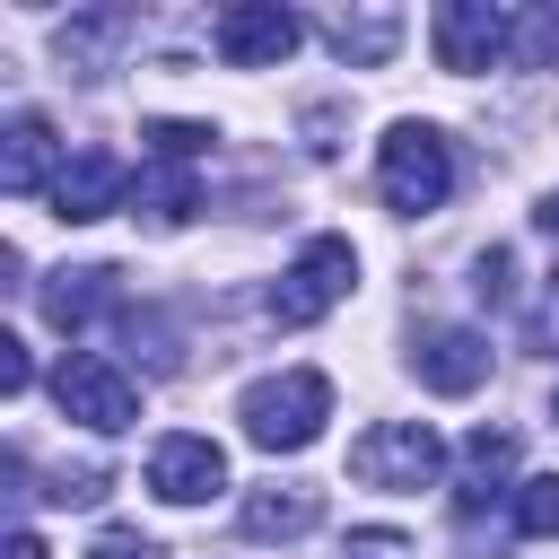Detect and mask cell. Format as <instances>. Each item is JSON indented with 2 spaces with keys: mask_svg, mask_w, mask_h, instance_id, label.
<instances>
[{
  "mask_svg": "<svg viewBox=\"0 0 559 559\" xmlns=\"http://www.w3.org/2000/svg\"><path fill=\"white\" fill-rule=\"evenodd\" d=\"M236 419L262 454H306L332 419V376L323 367H280V376H253L236 393Z\"/></svg>",
  "mask_w": 559,
  "mask_h": 559,
  "instance_id": "1",
  "label": "cell"
},
{
  "mask_svg": "<svg viewBox=\"0 0 559 559\" xmlns=\"http://www.w3.org/2000/svg\"><path fill=\"white\" fill-rule=\"evenodd\" d=\"M376 192H384V210H402V218L445 210V192H454V148H445V131H437V122H393L384 148H376Z\"/></svg>",
  "mask_w": 559,
  "mask_h": 559,
  "instance_id": "2",
  "label": "cell"
},
{
  "mask_svg": "<svg viewBox=\"0 0 559 559\" xmlns=\"http://www.w3.org/2000/svg\"><path fill=\"white\" fill-rule=\"evenodd\" d=\"M349 288H358V253H349V236H314V245L280 271V288H271V323L306 332V323H323Z\"/></svg>",
  "mask_w": 559,
  "mask_h": 559,
  "instance_id": "3",
  "label": "cell"
},
{
  "mask_svg": "<svg viewBox=\"0 0 559 559\" xmlns=\"http://www.w3.org/2000/svg\"><path fill=\"white\" fill-rule=\"evenodd\" d=\"M52 402H61V419H79V428H96V437H122V428L140 419V384H131L114 358H96V349H70V358L52 367Z\"/></svg>",
  "mask_w": 559,
  "mask_h": 559,
  "instance_id": "4",
  "label": "cell"
},
{
  "mask_svg": "<svg viewBox=\"0 0 559 559\" xmlns=\"http://www.w3.org/2000/svg\"><path fill=\"white\" fill-rule=\"evenodd\" d=\"M437 472H445V445L428 419H376L349 445V480H367V489H428Z\"/></svg>",
  "mask_w": 559,
  "mask_h": 559,
  "instance_id": "5",
  "label": "cell"
},
{
  "mask_svg": "<svg viewBox=\"0 0 559 559\" xmlns=\"http://www.w3.org/2000/svg\"><path fill=\"white\" fill-rule=\"evenodd\" d=\"M297 9H280V0H236V9H218L210 17V52L227 61V70H280L288 52H297Z\"/></svg>",
  "mask_w": 559,
  "mask_h": 559,
  "instance_id": "6",
  "label": "cell"
},
{
  "mask_svg": "<svg viewBox=\"0 0 559 559\" xmlns=\"http://www.w3.org/2000/svg\"><path fill=\"white\" fill-rule=\"evenodd\" d=\"M428 44H437V70H489L515 52V9H489V0H445L428 17Z\"/></svg>",
  "mask_w": 559,
  "mask_h": 559,
  "instance_id": "7",
  "label": "cell"
},
{
  "mask_svg": "<svg viewBox=\"0 0 559 559\" xmlns=\"http://www.w3.org/2000/svg\"><path fill=\"white\" fill-rule=\"evenodd\" d=\"M122 192H131V175H122V157L114 148H79V157H61V175H52V218L61 227H87V218H105V210H122Z\"/></svg>",
  "mask_w": 559,
  "mask_h": 559,
  "instance_id": "8",
  "label": "cell"
},
{
  "mask_svg": "<svg viewBox=\"0 0 559 559\" xmlns=\"http://www.w3.org/2000/svg\"><path fill=\"white\" fill-rule=\"evenodd\" d=\"M148 489H157L166 507H201V498L227 489V454H218L210 437L175 428V437H157V454H148Z\"/></svg>",
  "mask_w": 559,
  "mask_h": 559,
  "instance_id": "9",
  "label": "cell"
},
{
  "mask_svg": "<svg viewBox=\"0 0 559 559\" xmlns=\"http://www.w3.org/2000/svg\"><path fill=\"white\" fill-rule=\"evenodd\" d=\"M419 384L428 393H480L489 384V332H472V323L419 332Z\"/></svg>",
  "mask_w": 559,
  "mask_h": 559,
  "instance_id": "10",
  "label": "cell"
},
{
  "mask_svg": "<svg viewBox=\"0 0 559 559\" xmlns=\"http://www.w3.org/2000/svg\"><path fill=\"white\" fill-rule=\"evenodd\" d=\"M52 157H61L52 122L44 114H9V131H0V192H17V201L26 192H52V175H61Z\"/></svg>",
  "mask_w": 559,
  "mask_h": 559,
  "instance_id": "11",
  "label": "cell"
},
{
  "mask_svg": "<svg viewBox=\"0 0 559 559\" xmlns=\"http://www.w3.org/2000/svg\"><path fill=\"white\" fill-rule=\"evenodd\" d=\"M323 44H332L349 70H384L393 44H402V9H332V17H323Z\"/></svg>",
  "mask_w": 559,
  "mask_h": 559,
  "instance_id": "12",
  "label": "cell"
},
{
  "mask_svg": "<svg viewBox=\"0 0 559 559\" xmlns=\"http://www.w3.org/2000/svg\"><path fill=\"white\" fill-rule=\"evenodd\" d=\"M105 306H122V271H105V262H87V271H52V280H44V314H52L61 332H87Z\"/></svg>",
  "mask_w": 559,
  "mask_h": 559,
  "instance_id": "13",
  "label": "cell"
},
{
  "mask_svg": "<svg viewBox=\"0 0 559 559\" xmlns=\"http://www.w3.org/2000/svg\"><path fill=\"white\" fill-rule=\"evenodd\" d=\"M507 472H515V437H507V428H472V437H463V498H454L463 524L507 489Z\"/></svg>",
  "mask_w": 559,
  "mask_h": 559,
  "instance_id": "14",
  "label": "cell"
},
{
  "mask_svg": "<svg viewBox=\"0 0 559 559\" xmlns=\"http://www.w3.org/2000/svg\"><path fill=\"white\" fill-rule=\"evenodd\" d=\"M323 524V498L314 489H253L245 498V542H297Z\"/></svg>",
  "mask_w": 559,
  "mask_h": 559,
  "instance_id": "15",
  "label": "cell"
},
{
  "mask_svg": "<svg viewBox=\"0 0 559 559\" xmlns=\"http://www.w3.org/2000/svg\"><path fill=\"white\" fill-rule=\"evenodd\" d=\"M140 210H148V227H183V218L201 210V183H192V166H166V157H157V175L140 183Z\"/></svg>",
  "mask_w": 559,
  "mask_h": 559,
  "instance_id": "16",
  "label": "cell"
},
{
  "mask_svg": "<svg viewBox=\"0 0 559 559\" xmlns=\"http://www.w3.org/2000/svg\"><path fill=\"white\" fill-rule=\"evenodd\" d=\"M122 35H131V9L70 17V26H61V61H70V70H96V52H105V44H122Z\"/></svg>",
  "mask_w": 559,
  "mask_h": 559,
  "instance_id": "17",
  "label": "cell"
},
{
  "mask_svg": "<svg viewBox=\"0 0 559 559\" xmlns=\"http://www.w3.org/2000/svg\"><path fill=\"white\" fill-rule=\"evenodd\" d=\"M515 70H550L559 61V0H542V9H515V52H507Z\"/></svg>",
  "mask_w": 559,
  "mask_h": 559,
  "instance_id": "18",
  "label": "cell"
},
{
  "mask_svg": "<svg viewBox=\"0 0 559 559\" xmlns=\"http://www.w3.org/2000/svg\"><path fill=\"white\" fill-rule=\"evenodd\" d=\"M515 533L559 542V472H542V480H524V489H515Z\"/></svg>",
  "mask_w": 559,
  "mask_h": 559,
  "instance_id": "19",
  "label": "cell"
},
{
  "mask_svg": "<svg viewBox=\"0 0 559 559\" xmlns=\"http://www.w3.org/2000/svg\"><path fill=\"white\" fill-rule=\"evenodd\" d=\"M140 140H148L166 166H192V157H210V122H140Z\"/></svg>",
  "mask_w": 559,
  "mask_h": 559,
  "instance_id": "20",
  "label": "cell"
},
{
  "mask_svg": "<svg viewBox=\"0 0 559 559\" xmlns=\"http://www.w3.org/2000/svg\"><path fill=\"white\" fill-rule=\"evenodd\" d=\"M472 288H480L489 306H507V297H515V253H507V245H489V253L472 262Z\"/></svg>",
  "mask_w": 559,
  "mask_h": 559,
  "instance_id": "21",
  "label": "cell"
},
{
  "mask_svg": "<svg viewBox=\"0 0 559 559\" xmlns=\"http://www.w3.org/2000/svg\"><path fill=\"white\" fill-rule=\"evenodd\" d=\"M341 559H411V542H402V533H384V524H367V533H349V542H341Z\"/></svg>",
  "mask_w": 559,
  "mask_h": 559,
  "instance_id": "22",
  "label": "cell"
},
{
  "mask_svg": "<svg viewBox=\"0 0 559 559\" xmlns=\"http://www.w3.org/2000/svg\"><path fill=\"white\" fill-rule=\"evenodd\" d=\"M524 341H533V349H559V271H550V288H542V306H533Z\"/></svg>",
  "mask_w": 559,
  "mask_h": 559,
  "instance_id": "23",
  "label": "cell"
},
{
  "mask_svg": "<svg viewBox=\"0 0 559 559\" xmlns=\"http://www.w3.org/2000/svg\"><path fill=\"white\" fill-rule=\"evenodd\" d=\"M26 376H35V367H26V341L0 332V393H26Z\"/></svg>",
  "mask_w": 559,
  "mask_h": 559,
  "instance_id": "24",
  "label": "cell"
},
{
  "mask_svg": "<svg viewBox=\"0 0 559 559\" xmlns=\"http://www.w3.org/2000/svg\"><path fill=\"white\" fill-rule=\"evenodd\" d=\"M87 559H157V550H148L140 533H96V550H87Z\"/></svg>",
  "mask_w": 559,
  "mask_h": 559,
  "instance_id": "25",
  "label": "cell"
},
{
  "mask_svg": "<svg viewBox=\"0 0 559 559\" xmlns=\"http://www.w3.org/2000/svg\"><path fill=\"white\" fill-rule=\"evenodd\" d=\"M533 227H542V236H559V192H542V210H533Z\"/></svg>",
  "mask_w": 559,
  "mask_h": 559,
  "instance_id": "26",
  "label": "cell"
},
{
  "mask_svg": "<svg viewBox=\"0 0 559 559\" xmlns=\"http://www.w3.org/2000/svg\"><path fill=\"white\" fill-rule=\"evenodd\" d=\"M9 559H44V542L35 533H9Z\"/></svg>",
  "mask_w": 559,
  "mask_h": 559,
  "instance_id": "27",
  "label": "cell"
}]
</instances>
